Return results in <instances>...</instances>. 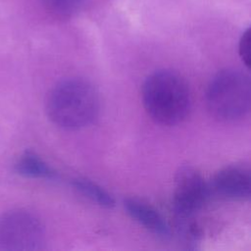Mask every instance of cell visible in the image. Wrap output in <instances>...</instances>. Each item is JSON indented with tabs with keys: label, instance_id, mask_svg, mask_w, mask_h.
<instances>
[{
	"label": "cell",
	"instance_id": "9",
	"mask_svg": "<svg viewBox=\"0 0 251 251\" xmlns=\"http://www.w3.org/2000/svg\"><path fill=\"white\" fill-rule=\"evenodd\" d=\"M72 183L81 194L98 205L106 208H112L115 205V200L112 195L97 183L85 178H75Z\"/></svg>",
	"mask_w": 251,
	"mask_h": 251
},
{
	"label": "cell",
	"instance_id": "11",
	"mask_svg": "<svg viewBox=\"0 0 251 251\" xmlns=\"http://www.w3.org/2000/svg\"><path fill=\"white\" fill-rule=\"evenodd\" d=\"M238 53L246 65L247 68L250 67V28H247L241 35L238 44Z\"/></svg>",
	"mask_w": 251,
	"mask_h": 251
},
{
	"label": "cell",
	"instance_id": "8",
	"mask_svg": "<svg viewBox=\"0 0 251 251\" xmlns=\"http://www.w3.org/2000/svg\"><path fill=\"white\" fill-rule=\"evenodd\" d=\"M16 171L26 177L46 179L57 177L56 172L33 152H25L22 155L16 164Z\"/></svg>",
	"mask_w": 251,
	"mask_h": 251
},
{
	"label": "cell",
	"instance_id": "6",
	"mask_svg": "<svg viewBox=\"0 0 251 251\" xmlns=\"http://www.w3.org/2000/svg\"><path fill=\"white\" fill-rule=\"evenodd\" d=\"M210 195L233 200H245L251 194L250 171L243 166H228L220 170L208 183Z\"/></svg>",
	"mask_w": 251,
	"mask_h": 251
},
{
	"label": "cell",
	"instance_id": "5",
	"mask_svg": "<svg viewBox=\"0 0 251 251\" xmlns=\"http://www.w3.org/2000/svg\"><path fill=\"white\" fill-rule=\"evenodd\" d=\"M210 196L208 183L199 172L181 167L175 177L173 209L178 221H185L204 205Z\"/></svg>",
	"mask_w": 251,
	"mask_h": 251
},
{
	"label": "cell",
	"instance_id": "3",
	"mask_svg": "<svg viewBox=\"0 0 251 251\" xmlns=\"http://www.w3.org/2000/svg\"><path fill=\"white\" fill-rule=\"evenodd\" d=\"M210 114L220 121H235L245 117L251 106V82L239 70H224L211 80L206 92Z\"/></svg>",
	"mask_w": 251,
	"mask_h": 251
},
{
	"label": "cell",
	"instance_id": "10",
	"mask_svg": "<svg viewBox=\"0 0 251 251\" xmlns=\"http://www.w3.org/2000/svg\"><path fill=\"white\" fill-rule=\"evenodd\" d=\"M42 2L45 8L54 16L69 18L82 8L85 0H42Z\"/></svg>",
	"mask_w": 251,
	"mask_h": 251
},
{
	"label": "cell",
	"instance_id": "2",
	"mask_svg": "<svg viewBox=\"0 0 251 251\" xmlns=\"http://www.w3.org/2000/svg\"><path fill=\"white\" fill-rule=\"evenodd\" d=\"M142 101L148 115L158 124L174 126L188 114L190 92L184 78L174 71L150 75L142 86Z\"/></svg>",
	"mask_w": 251,
	"mask_h": 251
},
{
	"label": "cell",
	"instance_id": "7",
	"mask_svg": "<svg viewBox=\"0 0 251 251\" xmlns=\"http://www.w3.org/2000/svg\"><path fill=\"white\" fill-rule=\"evenodd\" d=\"M124 206L127 214L148 230L159 236L169 235L170 229L165 219L151 205L136 198H126Z\"/></svg>",
	"mask_w": 251,
	"mask_h": 251
},
{
	"label": "cell",
	"instance_id": "4",
	"mask_svg": "<svg viewBox=\"0 0 251 251\" xmlns=\"http://www.w3.org/2000/svg\"><path fill=\"white\" fill-rule=\"evenodd\" d=\"M44 228L33 214L15 210L0 217L1 251H35L43 248Z\"/></svg>",
	"mask_w": 251,
	"mask_h": 251
},
{
	"label": "cell",
	"instance_id": "1",
	"mask_svg": "<svg viewBox=\"0 0 251 251\" xmlns=\"http://www.w3.org/2000/svg\"><path fill=\"white\" fill-rule=\"evenodd\" d=\"M46 111L49 119L65 129H79L90 125L99 112L95 88L81 78H68L50 91Z\"/></svg>",
	"mask_w": 251,
	"mask_h": 251
}]
</instances>
